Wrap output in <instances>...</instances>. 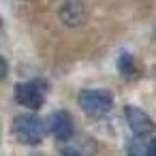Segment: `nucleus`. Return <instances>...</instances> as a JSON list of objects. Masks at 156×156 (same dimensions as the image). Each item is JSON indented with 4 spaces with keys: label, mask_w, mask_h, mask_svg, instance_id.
<instances>
[{
    "label": "nucleus",
    "mask_w": 156,
    "mask_h": 156,
    "mask_svg": "<svg viewBox=\"0 0 156 156\" xmlns=\"http://www.w3.org/2000/svg\"><path fill=\"white\" fill-rule=\"evenodd\" d=\"M13 133L15 137L22 141V143H28V145H34L43 139L45 135V124L39 115H32V113H24V115H17L15 122H13Z\"/></svg>",
    "instance_id": "f257e3e1"
},
{
    "label": "nucleus",
    "mask_w": 156,
    "mask_h": 156,
    "mask_svg": "<svg viewBox=\"0 0 156 156\" xmlns=\"http://www.w3.org/2000/svg\"><path fill=\"white\" fill-rule=\"evenodd\" d=\"M79 107L90 115H105L113 107V96L107 90H83L79 94Z\"/></svg>",
    "instance_id": "f03ea898"
},
{
    "label": "nucleus",
    "mask_w": 156,
    "mask_h": 156,
    "mask_svg": "<svg viewBox=\"0 0 156 156\" xmlns=\"http://www.w3.org/2000/svg\"><path fill=\"white\" fill-rule=\"evenodd\" d=\"M15 101L24 107L39 109L45 103V90L41 81H28V83H17L15 86Z\"/></svg>",
    "instance_id": "7ed1b4c3"
},
{
    "label": "nucleus",
    "mask_w": 156,
    "mask_h": 156,
    "mask_svg": "<svg viewBox=\"0 0 156 156\" xmlns=\"http://www.w3.org/2000/svg\"><path fill=\"white\" fill-rule=\"evenodd\" d=\"M49 133L58 141H69L73 137V118L66 111H56L49 118Z\"/></svg>",
    "instance_id": "20e7f679"
},
{
    "label": "nucleus",
    "mask_w": 156,
    "mask_h": 156,
    "mask_svg": "<svg viewBox=\"0 0 156 156\" xmlns=\"http://www.w3.org/2000/svg\"><path fill=\"white\" fill-rule=\"evenodd\" d=\"M126 118H128V124H130V128H133L135 135H147V133L154 128L150 115H147L145 111H141L139 107L128 105V107H126Z\"/></svg>",
    "instance_id": "39448f33"
},
{
    "label": "nucleus",
    "mask_w": 156,
    "mask_h": 156,
    "mask_svg": "<svg viewBox=\"0 0 156 156\" xmlns=\"http://www.w3.org/2000/svg\"><path fill=\"white\" fill-rule=\"evenodd\" d=\"M60 17H62V22H64L66 26H77V24H81V20H83V9H81L79 2L69 0V2H64L62 9H60Z\"/></svg>",
    "instance_id": "423d86ee"
},
{
    "label": "nucleus",
    "mask_w": 156,
    "mask_h": 156,
    "mask_svg": "<svg viewBox=\"0 0 156 156\" xmlns=\"http://www.w3.org/2000/svg\"><path fill=\"white\" fill-rule=\"evenodd\" d=\"M118 69H120V73H122V75L130 77V75L135 73V62H133V56H130V54H120V58H118Z\"/></svg>",
    "instance_id": "0eeeda50"
},
{
    "label": "nucleus",
    "mask_w": 156,
    "mask_h": 156,
    "mask_svg": "<svg viewBox=\"0 0 156 156\" xmlns=\"http://www.w3.org/2000/svg\"><path fill=\"white\" fill-rule=\"evenodd\" d=\"M128 156H145V150L141 147L139 141H133V143L128 145Z\"/></svg>",
    "instance_id": "6e6552de"
},
{
    "label": "nucleus",
    "mask_w": 156,
    "mask_h": 156,
    "mask_svg": "<svg viewBox=\"0 0 156 156\" xmlns=\"http://www.w3.org/2000/svg\"><path fill=\"white\" fill-rule=\"evenodd\" d=\"M145 156H156V139H152L145 147Z\"/></svg>",
    "instance_id": "1a4fd4ad"
},
{
    "label": "nucleus",
    "mask_w": 156,
    "mask_h": 156,
    "mask_svg": "<svg viewBox=\"0 0 156 156\" xmlns=\"http://www.w3.org/2000/svg\"><path fill=\"white\" fill-rule=\"evenodd\" d=\"M7 73H9V66H7L5 58H0V81H2V79L7 77Z\"/></svg>",
    "instance_id": "9d476101"
},
{
    "label": "nucleus",
    "mask_w": 156,
    "mask_h": 156,
    "mask_svg": "<svg viewBox=\"0 0 156 156\" xmlns=\"http://www.w3.org/2000/svg\"><path fill=\"white\" fill-rule=\"evenodd\" d=\"M64 156H79L77 152H64Z\"/></svg>",
    "instance_id": "9b49d317"
}]
</instances>
